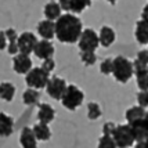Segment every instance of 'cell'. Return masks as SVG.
<instances>
[{"mask_svg":"<svg viewBox=\"0 0 148 148\" xmlns=\"http://www.w3.org/2000/svg\"><path fill=\"white\" fill-rule=\"evenodd\" d=\"M83 33V24L76 15L71 13L62 14L56 21V38L61 43L72 45L79 42V39Z\"/></svg>","mask_w":148,"mask_h":148,"instance_id":"6da1fadb","label":"cell"},{"mask_svg":"<svg viewBox=\"0 0 148 148\" xmlns=\"http://www.w3.org/2000/svg\"><path fill=\"white\" fill-rule=\"evenodd\" d=\"M112 75L121 83L129 82L132 79V76L134 75L133 62H130L129 60L126 57H123V56H118L116 58H114V71H112Z\"/></svg>","mask_w":148,"mask_h":148,"instance_id":"7a4b0ae2","label":"cell"},{"mask_svg":"<svg viewBox=\"0 0 148 148\" xmlns=\"http://www.w3.org/2000/svg\"><path fill=\"white\" fill-rule=\"evenodd\" d=\"M50 80V73L47 71H45L42 66L40 68H32L31 71L25 75V83L28 87L31 89H36V90H40V89H46V86Z\"/></svg>","mask_w":148,"mask_h":148,"instance_id":"3957f363","label":"cell"},{"mask_svg":"<svg viewBox=\"0 0 148 148\" xmlns=\"http://www.w3.org/2000/svg\"><path fill=\"white\" fill-rule=\"evenodd\" d=\"M112 137L118 148H130L136 143L134 133L130 125H116Z\"/></svg>","mask_w":148,"mask_h":148,"instance_id":"277c9868","label":"cell"},{"mask_svg":"<svg viewBox=\"0 0 148 148\" xmlns=\"http://www.w3.org/2000/svg\"><path fill=\"white\" fill-rule=\"evenodd\" d=\"M84 100V93L75 84H69L68 89L65 91L64 97L61 100V104L64 105L66 110L69 111H76Z\"/></svg>","mask_w":148,"mask_h":148,"instance_id":"5b68a950","label":"cell"},{"mask_svg":"<svg viewBox=\"0 0 148 148\" xmlns=\"http://www.w3.org/2000/svg\"><path fill=\"white\" fill-rule=\"evenodd\" d=\"M77 43H79L80 51H96L97 47L100 46V38L96 31L87 28V29H83V33Z\"/></svg>","mask_w":148,"mask_h":148,"instance_id":"8992f818","label":"cell"},{"mask_svg":"<svg viewBox=\"0 0 148 148\" xmlns=\"http://www.w3.org/2000/svg\"><path fill=\"white\" fill-rule=\"evenodd\" d=\"M66 89H68V84L62 77L53 76L50 77L49 83L46 86V93L51 97L53 100H62Z\"/></svg>","mask_w":148,"mask_h":148,"instance_id":"52a82bcc","label":"cell"},{"mask_svg":"<svg viewBox=\"0 0 148 148\" xmlns=\"http://www.w3.org/2000/svg\"><path fill=\"white\" fill-rule=\"evenodd\" d=\"M38 38L32 32H22L18 38V49L21 54L29 56L31 53L35 51V47L38 45Z\"/></svg>","mask_w":148,"mask_h":148,"instance_id":"ba28073f","label":"cell"},{"mask_svg":"<svg viewBox=\"0 0 148 148\" xmlns=\"http://www.w3.org/2000/svg\"><path fill=\"white\" fill-rule=\"evenodd\" d=\"M60 7L66 13H83L91 6V0H58Z\"/></svg>","mask_w":148,"mask_h":148,"instance_id":"9c48e42d","label":"cell"},{"mask_svg":"<svg viewBox=\"0 0 148 148\" xmlns=\"http://www.w3.org/2000/svg\"><path fill=\"white\" fill-rule=\"evenodd\" d=\"M13 69L15 73L19 75H26L32 69V60L26 54H17L13 58Z\"/></svg>","mask_w":148,"mask_h":148,"instance_id":"30bf717a","label":"cell"},{"mask_svg":"<svg viewBox=\"0 0 148 148\" xmlns=\"http://www.w3.org/2000/svg\"><path fill=\"white\" fill-rule=\"evenodd\" d=\"M133 66H134L137 87L140 89V91H148V66L138 64L137 61L133 62Z\"/></svg>","mask_w":148,"mask_h":148,"instance_id":"8fae6325","label":"cell"},{"mask_svg":"<svg viewBox=\"0 0 148 148\" xmlns=\"http://www.w3.org/2000/svg\"><path fill=\"white\" fill-rule=\"evenodd\" d=\"M33 54L39 58V60H47V58H53L54 56V46L50 40H45V39H42V40H39L36 47H35V51Z\"/></svg>","mask_w":148,"mask_h":148,"instance_id":"7c38bea8","label":"cell"},{"mask_svg":"<svg viewBox=\"0 0 148 148\" xmlns=\"http://www.w3.org/2000/svg\"><path fill=\"white\" fill-rule=\"evenodd\" d=\"M36 29H38V33L40 35V38H43L45 40H51L56 36V22L54 21L43 19L38 24Z\"/></svg>","mask_w":148,"mask_h":148,"instance_id":"4fadbf2b","label":"cell"},{"mask_svg":"<svg viewBox=\"0 0 148 148\" xmlns=\"http://www.w3.org/2000/svg\"><path fill=\"white\" fill-rule=\"evenodd\" d=\"M132 129H133V133H134L136 141L137 143H144L148 141V122L145 121V118L138 121V122L130 125Z\"/></svg>","mask_w":148,"mask_h":148,"instance_id":"5bb4252c","label":"cell"},{"mask_svg":"<svg viewBox=\"0 0 148 148\" xmlns=\"http://www.w3.org/2000/svg\"><path fill=\"white\" fill-rule=\"evenodd\" d=\"M19 143L22 148H38V138L33 133V129L24 127L19 134Z\"/></svg>","mask_w":148,"mask_h":148,"instance_id":"9a60e30c","label":"cell"},{"mask_svg":"<svg viewBox=\"0 0 148 148\" xmlns=\"http://www.w3.org/2000/svg\"><path fill=\"white\" fill-rule=\"evenodd\" d=\"M54 118H56V111H54V108L50 104H46V103L39 104V111H38L39 122L49 125L50 122L54 121Z\"/></svg>","mask_w":148,"mask_h":148,"instance_id":"2e32d148","label":"cell"},{"mask_svg":"<svg viewBox=\"0 0 148 148\" xmlns=\"http://www.w3.org/2000/svg\"><path fill=\"white\" fill-rule=\"evenodd\" d=\"M14 132V119L4 112H0V137H10Z\"/></svg>","mask_w":148,"mask_h":148,"instance_id":"e0dca14e","label":"cell"},{"mask_svg":"<svg viewBox=\"0 0 148 148\" xmlns=\"http://www.w3.org/2000/svg\"><path fill=\"white\" fill-rule=\"evenodd\" d=\"M145 115H147L145 108H143L140 105H136V107H130L129 110L126 111L125 118H126V121H127V125H133V123L144 119Z\"/></svg>","mask_w":148,"mask_h":148,"instance_id":"ac0fdd59","label":"cell"},{"mask_svg":"<svg viewBox=\"0 0 148 148\" xmlns=\"http://www.w3.org/2000/svg\"><path fill=\"white\" fill-rule=\"evenodd\" d=\"M98 38H100V45L103 46V47H110V46H112L114 45V42H115L116 33L111 26L105 25L100 29Z\"/></svg>","mask_w":148,"mask_h":148,"instance_id":"d6986e66","label":"cell"},{"mask_svg":"<svg viewBox=\"0 0 148 148\" xmlns=\"http://www.w3.org/2000/svg\"><path fill=\"white\" fill-rule=\"evenodd\" d=\"M134 36L140 45H148V21H144V19L137 21Z\"/></svg>","mask_w":148,"mask_h":148,"instance_id":"ffe728a7","label":"cell"},{"mask_svg":"<svg viewBox=\"0 0 148 148\" xmlns=\"http://www.w3.org/2000/svg\"><path fill=\"white\" fill-rule=\"evenodd\" d=\"M6 36H7V42H8V46H7V51L11 56H17V53H19L18 49V35L14 31L13 28H8L6 31Z\"/></svg>","mask_w":148,"mask_h":148,"instance_id":"44dd1931","label":"cell"},{"mask_svg":"<svg viewBox=\"0 0 148 148\" xmlns=\"http://www.w3.org/2000/svg\"><path fill=\"white\" fill-rule=\"evenodd\" d=\"M61 7L58 4L57 1H49L47 4L45 6V10H43V13H45V17L46 19H50V21H57L62 14H61Z\"/></svg>","mask_w":148,"mask_h":148,"instance_id":"7402d4cb","label":"cell"},{"mask_svg":"<svg viewBox=\"0 0 148 148\" xmlns=\"http://www.w3.org/2000/svg\"><path fill=\"white\" fill-rule=\"evenodd\" d=\"M32 129H33V133H35V136H36V138H38L39 141H47V140H50L51 130H50V127H49L46 123L39 122L33 126Z\"/></svg>","mask_w":148,"mask_h":148,"instance_id":"603a6c76","label":"cell"},{"mask_svg":"<svg viewBox=\"0 0 148 148\" xmlns=\"http://www.w3.org/2000/svg\"><path fill=\"white\" fill-rule=\"evenodd\" d=\"M14 96H15V87H14L13 83L10 82H1L0 83V98L3 101H13Z\"/></svg>","mask_w":148,"mask_h":148,"instance_id":"cb8c5ba5","label":"cell"},{"mask_svg":"<svg viewBox=\"0 0 148 148\" xmlns=\"http://www.w3.org/2000/svg\"><path fill=\"white\" fill-rule=\"evenodd\" d=\"M39 98H40V93L36 89H31L28 87L24 93H22V101L25 105H35L38 104Z\"/></svg>","mask_w":148,"mask_h":148,"instance_id":"d4e9b609","label":"cell"},{"mask_svg":"<svg viewBox=\"0 0 148 148\" xmlns=\"http://www.w3.org/2000/svg\"><path fill=\"white\" fill-rule=\"evenodd\" d=\"M87 116L90 121H96L101 116V108L97 103H89L87 104Z\"/></svg>","mask_w":148,"mask_h":148,"instance_id":"484cf974","label":"cell"},{"mask_svg":"<svg viewBox=\"0 0 148 148\" xmlns=\"http://www.w3.org/2000/svg\"><path fill=\"white\" fill-rule=\"evenodd\" d=\"M80 60H82V62H83L84 65H87V66L94 65L97 61L96 51H80Z\"/></svg>","mask_w":148,"mask_h":148,"instance_id":"4316f807","label":"cell"},{"mask_svg":"<svg viewBox=\"0 0 148 148\" xmlns=\"http://www.w3.org/2000/svg\"><path fill=\"white\" fill-rule=\"evenodd\" d=\"M97 148H118L116 147V143L114 140L112 136H104L98 140V145Z\"/></svg>","mask_w":148,"mask_h":148,"instance_id":"83f0119b","label":"cell"},{"mask_svg":"<svg viewBox=\"0 0 148 148\" xmlns=\"http://www.w3.org/2000/svg\"><path fill=\"white\" fill-rule=\"evenodd\" d=\"M100 71L103 75H111L114 71V58H105L100 65Z\"/></svg>","mask_w":148,"mask_h":148,"instance_id":"f1b7e54d","label":"cell"},{"mask_svg":"<svg viewBox=\"0 0 148 148\" xmlns=\"http://www.w3.org/2000/svg\"><path fill=\"white\" fill-rule=\"evenodd\" d=\"M137 103H138L140 107L147 108L148 107V91H140L137 94Z\"/></svg>","mask_w":148,"mask_h":148,"instance_id":"f546056e","label":"cell"},{"mask_svg":"<svg viewBox=\"0 0 148 148\" xmlns=\"http://www.w3.org/2000/svg\"><path fill=\"white\" fill-rule=\"evenodd\" d=\"M136 61H137L138 64L144 65V66H148V50H141V51L137 53Z\"/></svg>","mask_w":148,"mask_h":148,"instance_id":"4dcf8cb0","label":"cell"},{"mask_svg":"<svg viewBox=\"0 0 148 148\" xmlns=\"http://www.w3.org/2000/svg\"><path fill=\"white\" fill-rule=\"evenodd\" d=\"M116 125L114 122H107L103 125V134L104 136H112L114 134V130H115Z\"/></svg>","mask_w":148,"mask_h":148,"instance_id":"1f68e13d","label":"cell"},{"mask_svg":"<svg viewBox=\"0 0 148 148\" xmlns=\"http://www.w3.org/2000/svg\"><path fill=\"white\" fill-rule=\"evenodd\" d=\"M42 68H43L45 71H47L49 73H50L51 71H54V68H56L54 60H53V58H47V60H45V61H43V65H42Z\"/></svg>","mask_w":148,"mask_h":148,"instance_id":"d6a6232c","label":"cell"},{"mask_svg":"<svg viewBox=\"0 0 148 148\" xmlns=\"http://www.w3.org/2000/svg\"><path fill=\"white\" fill-rule=\"evenodd\" d=\"M7 46H8V42H7V36L4 31H0V50H4Z\"/></svg>","mask_w":148,"mask_h":148,"instance_id":"836d02e7","label":"cell"},{"mask_svg":"<svg viewBox=\"0 0 148 148\" xmlns=\"http://www.w3.org/2000/svg\"><path fill=\"white\" fill-rule=\"evenodd\" d=\"M141 19H144V21H148V4H147V6H144V8H143V11H141Z\"/></svg>","mask_w":148,"mask_h":148,"instance_id":"e575fe53","label":"cell"},{"mask_svg":"<svg viewBox=\"0 0 148 148\" xmlns=\"http://www.w3.org/2000/svg\"><path fill=\"white\" fill-rule=\"evenodd\" d=\"M136 148H148V141L137 143V144H136Z\"/></svg>","mask_w":148,"mask_h":148,"instance_id":"d590c367","label":"cell"},{"mask_svg":"<svg viewBox=\"0 0 148 148\" xmlns=\"http://www.w3.org/2000/svg\"><path fill=\"white\" fill-rule=\"evenodd\" d=\"M107 1H110L111 4H115V3H116V1H118V0H107Z\"/></svg>","mask_w":148,"mask_h":148,"instance_id":"8d00e7d4","label":"cell"},{"mask_svg":"<svg viewBox=\"0 0 148 148\" xmlns=\"http://www.w3.org/2000/svg\"><path fill=\"white\" fill-rule=\"evenodd\" d=\"M145 121L148 122V112H147V115H145Z\"/></svg>","mask_w":148,"mask_h":148,"instance_id":"74e56055","label":"cell"}]
</instances>
